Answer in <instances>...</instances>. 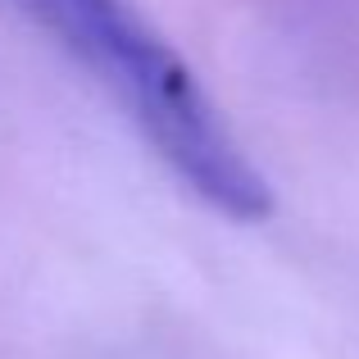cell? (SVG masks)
<instances>
[{
    "instance_id": "cell-1",
    "label": "cell",
    "mask_w": 359,
    "mask_h": 359,
    "mask_svg": "<svg viewBox=\"0 0 359 359\" xmlns=\"http://www.w3.org/2000/svg\"><path fill=\"white\" fill-rule=\"evenodd\" d=\"M73 64L91 73L164 168L214 214L264 223L273 187L201 87L196 69L132 0H23Z\"/></svg>"
}]
</instances>
